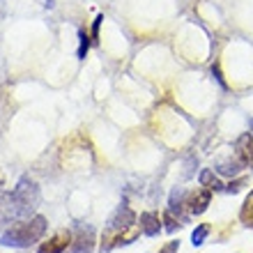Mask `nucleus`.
<instances>
[{
    "label": "nucleus",
    "mask_w": 253,
    "mask_h": 253,
    "mask_svg": "<svg viewBox=\"0 0 253 253\" xmlns=\"http://www.w3.org/2000/svg\"><path fill=\"white\" fill-rule=\"evenodd\" d=\"M92 251H94V228L81 223L76 228V233H74L72 247L67 249V253H92Z\"/></svg>",
    "instance_id": "nucleus-4"
},
{
    "label": "nucleus",
    "mask_w": 253,
    "mask_h": 253,
    "mask_svg": "<svg viewBox=\"0 0 253 253\" xmlns=\"http://www.w3.org/2000/svg\"><path fill=\"white\" fill-rule=\"evenodd\" d=\"M177 221H180V219H175V214L164 212V223H166V226H164V230H166V233H175V230L182 226V223H177Z\"/></svg>",
    "instance_id": "nucleus-15"
},
{
    "label": "nucleus",
    "mask_w": 253,
    "mask_h": 253,
    "mask_svg": "<svg viewBox=\"0 0 253 253\" xmlns=\"http://www.w3.org/2000/svg\"><path fill=\"white\" fill-rule=\"evenodd\" d=\"M140 230H143V235L145 237H157V235L161 233V223H159V214H154V212H143L140 214Z\"/></svg>",
    "instance_id": "nucleus-9"
},
{
    "label": "nucleus",
    "mask_w": 253,
    "mask_h": 253,
    "mask_svg": "<svg viewBox=\"0 0 253 253\" xmlns=\"http://www.w3.org/2000/svg\"><path fill=\"white\" fill-rule=\"evenodd\" d=\"M87 51H90V37L85 35V30H79V51H76L79 60H85Z\"/></svg>",
    "instance_id": "nucleus-14"
},
{
    "label": "nucleus",
    "mask_w": 253,
    "mask_h": 253,
    "mask_svg": "<svg viewBox=\"0 0 253 253\" xmlns=\"http://www.w3.org/2000/svg\"><path fill=\"white\" fill-rule=\"evenodd\" d=\"M212 74H214V79L221 83V87H226V81H223V76H221V69H219V65H212Z\"/></svg>",
    "instance_id": "nucleus-19"
},
{
    "label": "nucleus",
    "mask_w": 253,
    "mask_h": 253,
    "mask_svg": "<svg viewBox=\"0 0 253 253\" xmlns=\"http://www.w3.org/2000/svg\"><path fill=\"white\" fill-rule=\"evenodd\" d=\"M198 182H200V187H207V189H212V191H223L226 189V184L214 175L212 168H203L198 175Z\"/></svg>",
    "instance_id": "nucleus-10"
},
{
    "label": "nucleus",
    "mask_w": 253,
    "mask_h": 253,
    "mask_svg": "<svg viewBox=\"0 0 253 253\" xmlns=\"http://www.w3.org/2000/svg\"><path fill=\"white\" fill-rule=\"evenodd\" d=\"M210 230L212 228L207 226V223H200V226H196V230L191 233V244L193 247H203L207 240V235H210Z\"/></svg>",
    "instance_id": "nucleus-13"
},
{
    "label": "nucleus",
    "mask_w": 253,
    "mask_h": 253,
    "mask_svg": "<svg viewBox=\"0 0 253 253\" xmlns=\"http://www.w3.org/2000/svg\"><path fill=\"white\" fill-rule=\"evenodd\" d=\"M133 226H138V223H136V214H133V210L126 205V203L118 205L115 207V212L111 214L108 221H106V228H104V235H101L99 251L108 253V251H113V249H118L120 237L125 233H129Z\"/></svg>",
    "instance_id": "nucleus-3"
},
{
    "label": "nucleus",
    "mask_w": 253,
    "mask_h": 253,
    "mask_svg": "<svg viewBox=\"0 0 253 253\" xmlns=\"http://www.w3.org/2000/svg\"><path fill=\"white\" fill-rule=\"evenodd\" d=\"M184 207H187V191L182 187H175L173 191H170V196H168V212L175 214V216L180 219L182 226L189 223V216L184 214Z\"/></svg>",
    "instance_id": "nucleus-7"
},
{
    "label": "nucleus",
    "mask_w": 253,
    "mask_h": 253,
    "mask_svg": "<svg viewBox=\"0 0 253 253\" xmlns=\"http://www.w3.org/2000/svg\"><path fill=\"white\" fill-rule=\"evenodd\" d=\"M72 240H74L72 230H58L51 240L42 242L37 247V253H65L67 249L72 247Z\"/></svg>",
    "instance_id": "nucleus-5"
},
{
    "label": "nucleus",
    "mask_w": 253,
    "mask_h": 253,
    "mask_svg": "<svg viewBox=\"0 0 253 253\" xmlns=\"http://www.w3.org/2000/svg\"><path fill=\"white\" fill-rule=\"evenodd\" d=\"M2 184H5V175H2V170H0V189H2Z\"/></svg>",
    "instance_id": "nucleus-21"
},
{
    "label": "nucleus",
    "mask_w": 253,
    "mask_h": 253,
    "mask_svg": "<svg viewBox=\"0 0 253 253\" xmlns=\"http://www.w3.org/2000/svg\"><path fill=\"white\" fill-rule=\"evenodd\" d=\"M247 177H240V180H235V182H230V184H226V189H223V191L226 193H240L242 189L247 187Z\"/></svg>",
    "instance_id": "nucleus-16"
},
{
    "label": "nucleus",
    "mask_w": 253,
    "mask_h": 253,
    "mask_svg": "<svg viewBox=\"0 0 253 253\" xmlns=\"http://www.w3.org/2000/svg\"><path fill=\"white\" fill-rule=\"evenodd\" d=\"M242 168H244V164H242V161L235 157V159L219 161V164H216V173L223 175V177H235V175L242 173Z\"/></svg>",
    "instance_id": "nucleus-11"
},
{
    "label": "nucleus",
    "mask_w": 253,
    "mask_h": 253,
    "mask_svg": "<svg viewBox=\"0 0 253 253\" xmlns=\"http://www.w3.org/2000/svg\"><path fill=\"white\" fill-rule=\"evenodd\" d=\"M210 203H212V189H196V191L187 193V210L189 214H193V216H198V214H203L210 207Z\"/></svg>",
    "instance_id": "nucleus-6"
},
{
    "label": "nucleus",
    "mask_w": 253,
    "mask_h": 253,
    "mask_svg": "<svg viewBox=\"0 0 253 253\" xmlns=\"http://www.w3.org/2000/svg\"><path fill=\"white\" fill-rule=\"evenodd\" d=\"M240 221L244 223L247 228H253V191L247 196V200H244V205H242L240 210Z\"/></svg>",
    "instance_id": "nucleus-12"
},
{
    "label": "nucleus",
    "mask_w": 253,
    "mask_h": 253,
    "mask_svg": "<svg viewBox=\"0 0 253 253\" xmlns=\"http://www.w3.org/2000/svg\"><path fill=\"white\" fill-rule=\"evenodd\" d=\"M44 5H46L48 9H53V7H55V0H44Z\"/></svg>",
    "instance_id": "nucleus-20"
},
{
    "label": "nucleus",
    "mask_w": 253,
    "mask_h": 253,
    "mask_svg": "<svg viewBox=\"0 0 253 253\" xmlns=\"http://www.w3.org/2000/svg\"><path fill=\"white\" fill-rule=\"evenodd\" d=\"M235 157L247 166H253V136L251 133H242L237 143H235Z\"/></svg>",
    "instance_id": "nucleus-8"
},
{
    "label": "nucleus",
    "mask_w": 253,
    "mask_h": 253,
    "mask_svg": "<svg viewBox=\"0 0 253 253\" xmlns=\"http://www.w3.org/2000/svg\"><path fill=\"white\" fill-rule=\"evenodd\" d=\"M101 21H104V16H97V19H94V23H92V40H94V44H97V42H99V28H101Z\"/></svg>",
    "instance_id": "nucleus-18"
},
{
    "label": "nucleus",
    "mask_w": 253,
    "mask_h": 253,
    "mask_svg": "<svg viewBox=\"0 0 253 253\" xmlns=\"http://www.w3.org/2000/svg\"><path fill=\"white\" fill-rule=\"evenodd\" d=\"M177 251H180V242H177V240H170L166 247L161 249V251H157V253H177Z\"/></svg>",
    "instance_id": "nucleus-17"
},
{
    "label": "nucleus",
    "mask_w": 253,
    "mask_h": 253,
    "mask_svg": "<svg viewBox=\"0 0 253 253\" xmlns=\"http://www.w3.org/2000/svg\"><path fill=\"white\" fill-rule=\"evenodd\" d=\"M46 228L48 221L42 214H35L30 219H19L9 223L5 233H0V244L12 249H28L46 235Z\"/></svg>",
    "instance_id": "nucleus-2"
},
{
    "label": "nucleus",
    "mask_w": 253,
    "mask_h": 253,
    "mask_svg": "<svg viewBox=\"0 0 253 253\" xmlns=\"http://www.w3.org/2000/svg\"><path fill=\"white\" fill-rule=\"evenodd\" d=\"M40 187L37 182L23 175L12 193L0 196V221L2 223H14L19 219H30V214L40 205Z\"/></svg>",
    "instance_id": "nucleus-1"
}]
</instances>
